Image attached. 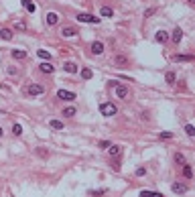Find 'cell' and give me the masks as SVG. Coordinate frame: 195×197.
<instances>
[{"label":"cell","mask_w":195,"mask_h":197,"mask_svg":"<svg viewBox=\"0 0 195 197\" xmlns=\"http://www.w3.org/2000/svg\"><path fill=\"white\" fill-rule=\"evenodd\" d=\"M100 14H102L104 18H108V16H112V14H114V10L110 8V6H102V10H100Z\"/></svg>","instance_id":"ffe728a7"},{"label":"cell","mask_w":195,"mask_h":197,"mask_svg":"<svg viewBox=\"0 0 195 197\" xmlns=\"http://www.w3.org/2000/svg\"><path fill=\"white\" fill-rule=\"evenodd\" d=\"M171 189H173V193H179V195L187 193V185H183V183H173V185H171Z\"/></svg>","instance_id":"52a82bcc"},{"label":"cell","mask_w":195,"mask_h":197,"mask_svg":"<svg viewBox=\"0 0 195 197\" xmlns=\"http://www.w3.org/2000/svg\"><path fill=\"white\" fill-rule=\"evenodd\" d=\"M0 39H2V41H10V39H12V31H10V29H0Z\"/></svg>","instance_id":"5bb4252c"},{"label":"cell","mask_w":195,"mask_h":197,"mask_svg":"<svg viewBox=\"0 0 195 197\" xmlns=\"http://www.w3.org/2000/svg\"><path fill=\"white\" fill-rule=\"evenodd\" d=\"M171 136H173L171 132H161V138H171Z\"/></svg>","instance_id":"836d02e7"},{"label":"cell","mask_w":195,"mask_h":197,"mask_svg":"<svg viewBox=\"0 0 195 197\" xmlns=\"http://www.w3.org/2000/svg\"><path fill=\"white\" fill-rule=\"evenodd\" d=\"M100 112H102V116H116L118 108L114 106V104H110V102H104L102 106H100Z\"/></svg>","instance_id":"6da1fadb"},{"label":"cell","mask_w":195,"mask_h":197,"mask_svg":"<svg viewBox=\"0 0 195 197\" xmlns=\"http://www.w3.org/2000/svg\"><path fill=\"white\" fill-rule=\"evenodd\" d=\"M37 55H39L41 59H51V53H49V51H45V49H39V51H37Z\"/></svg>","instance_id":"cb8c5ba5"},{"label":"cell","mask_w":195,"mask_h":197,"mask_svg":"<svg viewBox=\"0 0 195 197\" xmlns=\"http://www.w3.org/2000/svg\"><path fill=\"white\" fill-rule=\"evenodd\" d=\"M63 69L67 71V73H77V65L73 63V61H67V63L63 65Z\"/></svg>","instance_id":"4fadbf2b"},{"label":"cell","mask_w":195,"mask_h":197,"mask_svg":"<svg viewBox=\"0 0 195 197\" xmlns=\"http://www.w3.org/2000/svg\"><path fill=\"white\" fill-rule=\"evenodd\" d=\"M12 134H15V136H20V134H23V126H20V124H15V126H12Z\"/></svg>","instance_id":"4316f807"},{"label":"cell","mask_w":195,"mask_h":197,"mask_svg":"<svg viewBox=\"0 0 195 197\" xmlns=\"http://www.w3.org/2000/svg\"><path fill=\"white\" fill-rule=\"evenodd\" d=\"M114 94H116V98L124 100V98H126V96H128V88H124V85L116 84V85H114Z\"/></svg>","instance_id":"5b68a950"},{"label":"cell","mask_w":195,"mask_h":197,"mask_svg":"<svg viewBox=\"0 0 195 197\" xmlns=\"http://www.w3.org/2000/svg\"><path fill=\"white\" fill-rule=\"evenodd\" d=\"M8 75H16V69L15 67H8Z\"/></svg>","instance_id":"d590c367"},{"label":"cell","mask_w":195,"mask_h":197,"mask_svg":"<svg viewBox=\"0 0 195 197\" xmlns=\"http://www.w3.org/2000/svg\"><path fill=\"white\" fill-rule=\"evenodd\" d=\"M39 69L43 71V73H53V71H55V67H53L51 63H41V65H39Z\"/></svg>","instance_id":"e0dca14e"},{"label":"cell","mask_w":195,"mask_h":197,"mask_svg":"<svg viewBox=\"0 0 195 197\" xmlns=\"http://www.w3.org/2000/svg\"><path fill=\"white\" fill-rule=\"evenodd\" d=\"M57 98L59 100H65V102H71V100H75V94H73V92H67V89H59Z\"/></svg>","instance_id":"277c9868"},{"label":"cell","mask_w":195,"mask_h":197,"mask_svg":"<svg viewBox=\"0 0 195 197\" xmlns=\"http://www.w3.org/2000/svg\"><path fill=\"white\" fill-rule=\"evenodd\" d=\"M0 136H2V128H0Z\"/></svg>","instance_id":"8d00e7d4"},{"label":"cell","mask_w":195,"mask_h":197,"mask_svg":"<svg viewBox=\"0 0 195 197\" xmlns=\"http://www.w3.org/2000/svg\"><path fill=\"white\" fill-rule=\"evenodd\" d=\"M23 6L29 10V12H35V10H37V6H35L33 0H23Z\"/></svg>","instance_id":"ac0fdd59"},{"label":"cell","mask_w":195,"mask_h":197,"mask_svg":"<svg viewBox=\"0 0 195 197\" xmlns=\"http://www.w3.org/2000/svg\"><path fill=\"white\" fill-rule=\"evenodd\" d=\"M140 197H163V195L156 191H140Z\"/></svg>","instance_id":"44dd1931"},{"label":"cell","mask_w":195,"mask_h":197,"mask_svg":"<svg viewBox=\"0 0 195 197\" xmlns=\"http://www.w3.org/2000/svg\"><path fill=\"white\" fill-rule=\"evenodd\" d=\"M45 23H47L49 27H53L59 23V14L57 12H47V16H45Z\"/></svg>","instance_id":"8992f818"},{"label":"cell","mask_w":195,"mask_h":197,"mask_svg":"<svg viewBox=\"0 0 195 197\" xmlns=\"http://www.w3.org/2000/svg\"><path fill=\"white\" fill-rule=\"evenodd\" d=\"M183 177H185V179L193 177V169H191V165H183Z\"/></svg>","instance_id":"d6986e66"},{"label":"cell","mask_w":195,"mask_h":197,"mask_svg":"<svg viewBox=\"0 0 195 197\" xmlns=\"http://www.w3.org/2000/svg\"><path fill=\"white\" fill-rule=\"evenodd\" d=\"M108 153H110V157H120L122 154V146H118V144H110V146H108Z\"/></svg>","instance_id":"ba28073f"},{"label":"cell","mask_w":195,"mask_h":197,"mask_svg":"<svg viewBox=\"0 0 195 197\" xmlns=\"http://www.w3.org/2000/svg\"><path fill=\"white\" fill-rule=\"evenodd\" d=\"M61 35H63V37H75V35H77V29H75V27H63Z\"/></svg>","instance_id":"8fae6325"},{"label":"cell","mask_w":195,"mask_h":197,"mask_svg":"<svg viewBox=\"0 0 195 197\" xmlns=\"http://www.w3.org/2000/svg\"><path fill=\"white\" fill-rule=\"evenodd\" d=\"M10 55H12L15 59H24V57H27V51H23V49H12V51H10Z\"/></svg>","instance_id":"9a60e30c"},{"label":"cell","mask_w":195,"mask_h":197,"mask_svg":"<svg viewBox=\"0 0 195 197\" xmlns=\"http://www.w3.org/2000/svg\"><path fill=\"white\" fill-rule=\"evenodd\" d=\"M155 41H156V43H167V41H169V33H165V31H156Z\"/></svg>","instance_id":"30bf717a"},{"label":"cell","mask_w":195,"mask_h":197,"mask_svg":"<svg viewBox=\"0 0 195 197\" xmlns=\"http://www.w3.org/2000/svg\"><path fill=\"white\" fill-rule=\"evenodd\" d=\"M114 63H116V65H122V67H126L130 61H128V57H124V55H116V57H114Z\"/></svg>","instance_id":"7c38bea8"},{"label":"cell","mask_w":195,"mask_h":197,"mask_svg":"<svg viewBox=\"0 0 195 197\" xmlns=\"http://www.w3.org/2000/svg\"><path fill=\"white\" fill-rule=\"evenodd\" d=\"M24 27H27V25H24L23 20H19V23H16V29H24Z\"/></svg>","instance_id":"e575fe53"},{"label":"cell","mask_w":195,"mask_h":197,"mask_svg":"<svg viewBox=\"0 0 195 197\" xmlns=\"http://www.w3.org/2000/svg\"><path fill=\"white\" fill-rule=\"evenodd\" d=\"M185 132L189 134V136H193V134H195V128L191 126V124H187V126H185Z\"/></svg>","instance_id":"f546056e"},{"label":"cell","mask_w":195,"mask_h":197,"mask_svg":"<svg viewBox=\"0 0 195 197\" xmlns=\"http://www.w3.org/2000/svg\"><path fill=\"white\" fill-rule=\"evenodd\" d=\"M110 146V142H108V140H102V142H100V148H108Z\"/></svg>","instance_id":"1f68e13d"},{"label":"cell","mask_w":195,"mask_h":197,"mask_svg":"<svg viewBox=\"0 0 195 197\" xmlns=\"http://www.w3.org/2000/svg\"><path fill=\"white\" fill-rule=\"evenodd\" d=\"M27 94L29 96H41V94H45V88L39 85V84H31L29 88H27Z\"/></svg>","instance_id":"3957f363"},{"label":"cell","mask_w":195,"mask_h":197,"mask_svg":"<svg viewBox=\"0 0 195 197\" xmlns=\"http://www.w3.org/2000/svg\"><path fill=\"white\" fill-rule=\"evenodd\" d=\"M136 175H138V177H142V175H146V169H144V167H138V169H136Z\"/></svg>","instance_id":"4dcf8cb0"},{"label":"cell","mask_w":195,"mask_h":197,"mask_svg":"<svg viewBox=\"0 0 195 197\" xmlns=\"http://www.w3.org/2000/svg\"><path fill=\"white\" fill-rule=\"evenodd\" d=\"M51 128H55V130H61V128H63V124L59 122V120H51Z\"/></svg>","instance_id":"f1b7e54d"},{"label":"cell","mask_w":195,"mask_h":197,"mask_svg":"<svg viewBox=\"0 0 195 197\" xmlns=\"http://www.w3.org/2000/svg\"><path fill=\"white\" fill-rule=\"evenodd\" d=\"M165 79H167V84H175V73L173 71H167V75H165Z\"/></svg>","instance_id":"484cf974"},{"label":"cell","mask_w":195,"mask_h":197,"mask_svg":"<svg viewBox=\"0 0 195 197\" xmlns=\"http://www.w3.org/2000/svg\"><path fill=\"white\" fill-rule=\"evenodd\" d=\"M175 163H177V165H185V157H183L181 153H177V154H175Z\"/></svg>","instance_id":"83f0119b"},{"label":"cell","mask_w":195,"mask_h":197,"mask_svg":"<svg viewBox=\"0 0 195 197\" xmlns=\"http://www.w3.org/2000/svg\"><path fill=\"white\" fill-rule=\"evenodd\" d=\"M92 75H93V71H92V69H88V67H85V69H81V77H83V79H92Z\"/></svg>","instance_id":"603a6c76"},{"label":"cell","mask_w":195,"mask_h":197,"mask_svg":"<svg viewBox=\"0 0 195 197\" xmlns=\"http://www.w3.org/2000/svg\"><path fill=\"white\" fill-rule=\"evenodd\" d=\"M152 14H155V8H148V10L144 12V16H152Z\"/></svg>","instance_id":"d6a6232c"},{"label":"cell","mask_w":195,"mask_h":197,"mask_svg":"<svg viewBox=\"0 0 195 197\" xmlns=\"http://www.w3.org/2000/svg\"><path fill=\"white\" fill-rule=\"evenodd\" d=\"M173 59H175V61H191V59H193V55H175Z\"/></svg>","instance_id":"7402d4cb"},{"label":"cell","mask_w":195,"mask_h":197,"mask_svg":"<svg viewBox=\"0 0 195 197\" xmlns=\"http://www.w3.org/2000/svg\"><path fill=\"white\" fill-rule=\"evenodd\" d=\"M77 20H79V23H89V25H98V23H100V18H98V16L88 14V12H79V14H77Z\"/></svg>","instance_id":"7a4b0ae2"},{"label":"cell","mask_w":195,"mask_h":197,"mask_svg":"<svg viewBox=\"0 0 195 197\" xmlns=\"http://www.w3.org/2000/svg\"><path fill=\"white\" fill-rule=\"evenodd\" d=\"M92 53H93V55H102V53H104V43L93 41V43H92Z\"/></svg>","instance_id":"9c48e42d"},{"label":"cell","mask_w":195,"mask_h":197,"mask_svg":"<svg viewBox=\"0 0 195 197\" xmlns=\"http://www.w3.org/2000/svg\"><path fill=\"white\" fill-rule=\"evenodd\" d=\"M75 112H77V110L73 108V106H69V108L63 110V116H69V118H71V116H75Z\"/></svg>","instance_id":"d4e9b609"},{"label":"cell","mask_w":195,"mask_h":197,"mask_svg":"<svg viewBox=\"0 0 195 197\" xmlns=\"http://www.w3.org/2000/svg\"><path fill=\"white\" fill-rule=\"evenodd\" d=\"M171 39H173V43H179V41L183 39V31L175 29V31H173V35H171Z\"/></svg>","instance_id":"2e32d148"}]
</instances>
